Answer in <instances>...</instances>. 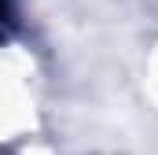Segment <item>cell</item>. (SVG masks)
<instances>
[{"label":"cell","instance_id":"obj_1","mask_svg":"<svg viewBox=\"0 0 158 155\" xmlns=\"http://www.w3.org/2000/svg\"><path fill=\"white\" fill-rule=\"evenodd\" d=\"M4 15H7V0H0V19H4Z\"/></svg>","mask_w":158,"mask_h":155}]
</instances>
